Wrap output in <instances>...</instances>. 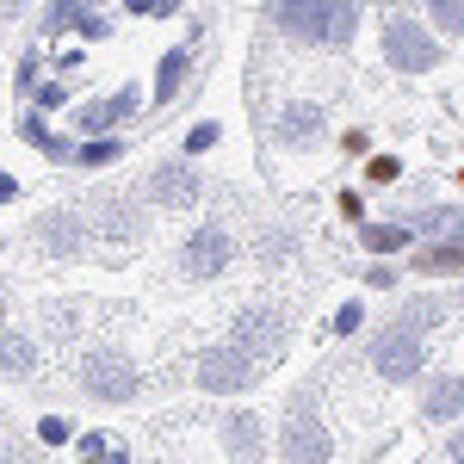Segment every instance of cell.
Returning a JSON list of instances; mask_svg holds the SVG:
<instances>
[{"label": "cell", "instance_id": "obj_29", "mask_svg": "<svg viewBox=\"0 0 464 464\" xmlns=\"http://www.w3.org/2000/svg\"><path fill=\"white\" fill-rule=\"evenodd\" d=\"M328 143H334V155H341V161H353V168H359V161H365V155L378 149V137H372L365 124H341V130H334Z\"/></svg>", "mask_w": 464, "mask_h": 464}, {"label": "cell", "instance_id": "obj_2", "mask_svg": "<svg viewBox=\"0 0 464 464\" xmlns=\"http://www.w3.org/2000/svg\"><path fill=\"white\" fill-rule=\"evenodd\" d=\"M328 459H334V428L322 415V391L304 378V384H291L285 415L273 428V464H328Z\"/></svg>", "mask_w": 464, "mask_h": 464}, {"label": "cell", "instance_id": "obj_14", "mask_svg": "<svg viewBox=\"0 0 464 464\" xmlns=\"http://www.w3.org/2000/svg\"><path fill=\"white\" fill-rule=\"evenodd\" d=\"M415 415H421L428 428H459L464 421V372L428 365L421 384H415Z\"/></svg>", "mask_w": 464, "mask_h": 464}, {"label": "cell", "instance_id": "obj_47", "mask_svg": "<svg viewBox=\"0 0 464 464\" xmlns=\"http://www.w3.org/2000/svg\"><path fill=\"white\" fill-rule=\"evenodd\" d=\"M452 310H464V285H459V297H452Z\"/></svg>", "mask_w": 464, "mask_h": 464}, {"label": "cell", "instance_id": "obj_30", "mask_svg": "<svg viewBox=\"0 0 464 464\" xmlns=\"http://www.w3.org/2000/svg\"><path fill=\"white\" fill-rule=\"evenodd\" d=\"M32 433H37V452H56V446H74V433H81V428H74L69 415H44Z\"/></svg>", "mask_w": 464, "mask_h": 464}, {"label": "cell", "instance_id": "obj_33", "mask_svg": "<svg viewBox=\"0 0 464 464\" xmlns=\"http://www.w3.org/2000/svg\"><path fill=\"white\" fill-rule=\"evenodd\" d=\"M37 161H50V168H74V137H69V130H50V137L37 143Z\"/></svg>", "mask_w": 464, "mask_h": 464}, {"label": "cell", "instance_id": "obj_9", "mask_svg": "<svg viewBox=\"0 0 464 464\" xmlns=\"http://www.w3.org/2000/svg\"><path fill=\"white\" fill-rule=\"evenodd\" d=\"M143 111V87L137 81H124V87H111V93H93V100H74L69 106V137L74 143H93V137H118L130 118Z\"/></svg>", "mask_w": 464, "mask_h": 464}, {"label": "cell", "instance_id": "obj_40", "mask_svg": "<svg viewBox=\"0 0 464 464\" xmlns=\"http://www.w3.org/2000/svg\"><path fill=\"white\" fill-rule=\"evenodd\" d=\"M291 254V229H266V242H260V266H279Z\"/></svg>", "mask_w": 464, "mask_h": 464}, {"label": "cell", "instance_id": "obj_11", "mask_svg": "<svg viewBox=\"0 0 464 464\" xmlns=\"http://www.w3.org/2000/svg\"><path fill=\"white\" fill-rule=\"evenodd\" d=\"M260 378H266V372H260L242 347H229V341H211V347H198V359H192V384L205 396H229V402H236V396H248Z\"/></svg>", "mask_w": 464, "mask_h": 464}, {"label": "cell", "instance_id": "obj_24", "mask_svg": "<svg viewBox=\"0 0 464 464\" xmlns=\"http://www.w3.org/2000/svg\"><path fill=\"white\" fill-rule=\"evenodd\" d=\"M111 19H118V13H106V6H81V0H69V37L74 44H106Z\"/></svg>", "mask_w": 464, "mask_h": 464}, {"label": "cell", "instance_id": "obj_36", "mask_svg": "<svg viewBox=\"0 0 464 464\" xmlns=\"http://www.w3.org/2000/svg\"><path fill=\"white\" fill-rule=\"evenodd\" d=\"M396 279H402L396 260H365V273H359V285H365V291H396Z\"/></svg>", "mask_w": 464, "mask_h": 464}, {"label": "cell", "instance_id": "obj_43", "mask_svg": "<svg viewBox=\"0 0 464 464\" xmlns=\"http://www.w3.org/2000/svg\"><path fill=\"white\" fill-rule=\"evenodd\" d=\"M19 192H25V186H19V174H6V168H0V205H13Z\"/></svg>", "mask_w": 464, "mask_h": 464}, {"label": "cell", "instance_id": "obj_48", "mask_svg": "<svg viewBox=\"0 0 464 464\" xmlns=\"http://www.w3.org/2000/svg\"><path fill=\"white\" fill-rule=\"evenodd\" d=\"M6 242H13V236H6V229H0V254H6Z\"/></svg>", "mask_w": 464, "mask_h": 464}, {"label": "cell", "instance_id": "obj_32", "mask_svg": "<svg viewBox=\"0 0 464 464\" xmlns=\"http://www.w3.org/2000/svg\"><path fill=\"white\" fill-rule=\"evenodd\" d=\"M74 106V93H69V81H44L32 93V111L37 118H56V111H69Z\"/></svg>", "mask_w": 464, "mask_h": 464}, {"label": "cell", "instance_id": "obj_5", "mask_svg": "<svg viewBox=\"0 0 464 464\" xmlns=\"http://www.w3.org/2000/svg\"><path fill=\"white\" fill-rule=\"evenodd\" d=\"M229 347H242L260 372H273V365L285 359V347H291V310L273 304V297L242 304V310L229 316Z\"/></svg>", "mask_w": 464, "mask_h": 464}, {"label": "cell", "instance_id": "obj_23", "mask_svg": "<svg viewBox=\"0 0 464 464\" xmlns=\"http://www.w3.org/2000/svg\"><path fill=\"white\" fill-rule=\"evenodd\" d=\"M130 155V137H93V143H74V168L81 174H106Z\"/></svg>", "mask_w": 464, "mask_h": 464}, {"label": "cell", "instance_id": "obj_16", "mask_svg": "<svg viewBox=\"0 0 464 464\" xmlns=\"http://www.w3.org/2000/svg\"><path fill=\"white\" fill-rule=\"evenodd\" d=\"M402 266L421 279V285H464V242H415L402 254Z\"/></svg>", "mask_w": 464, "mask_h": 464}, {"label": "cell", "instance_id": "obj_37", "mask_svg": "<svg viewBox=\"0 0 464 464\" xmlns=\"http://www.w3.org/2000/svg\"><path fill=\"white\" fill-rule=\"evenodd\" d=\"M118 13H124V19H179L174 0H124Z\"/></svg>", "mask_w": 464, "mask_h": 464}, {"label": "cell", "instance_id": "obj_19", "mask_svg": "<svg viewBox=\"0 0 464 464\" xmlns=\"http://www.w3.org/2000/svg\"><path fill=\"white\" fill-rule=\"evenodd\" d=\"M402 223H409L415 242H464V205H452V198H446V205H440V198H433V205H415Z\"/></svg>", "mask_w": 464, "mask_h": 464}, {"label": "cell", "instance_id": "obj_42", "mask_svg": "<svg viewBox=\"0 0 464 464\" xmlns=\"http://www.w3.org/2000/svg\"><path fill=\"white\" fill-rule=\"evenodd\" d=\"M100 464H137V452H130L124 440H111V446H106V459H100Z\"/></svg>", "mask_w": 464, "mask_h": 464}, {"label": "cell", "instance_id": "obj_20", "mask_svg": "<svg viewBox=\"0 0 464 464\" xmlns=\"http://www.w3.org/2000/svg\"><path fill=\"white\" fill-rule=\"evenodd\" d=\"M353 242L365 248V260H402V254L415 248V236H409L402 217H372V223H359Z\"/></svg>", "mask_w": 464, "mask_h": 464}, {"label": "cell", "instance_id": "obj_41", "mask_svg": "<svg viewBox=\"0 0 464 464\" xmlns=\"http://www.w3.org/2000/svg\"><path fill=\"white\" fill-rule=\"evenodd\" d=\"M446 464H464V421L446 428Z\"/></svg>", "mask_w": 464, "mask_h": 464}, {"label": "cell", "instance_id": "obj_21", "mask_svg": "<svg viewBox=\"0 0 464 464\" xmlns=\"http://www.w3.org/2000/svg\"><path fill=\"white\" fill-rule=\"evenodd\" d=\"M37 365H44V347H37V334L25 328H0V378H37Z\"/></svg>", "mask_w": 464, "mask_h": 464}, {"label": "cell", "instance_id": "obj_46", "mask_svg": "<svg viewBox=\"0 0 464 464\" xmlns=\"http://www.w3.org/2000/svg\"><path fill=\"white\" fill-rule=\"evenodd\" d=\"M452 186H459V205H464V168H452Z\"/></svg>", "mask_w": 464, "mask_h": 464}, {"label": "cell", "instance_id": "obj_10", "mask_svg": "<svg viewBox=\"0 0 464 464\" xmlns=\"http://www.w3.org/2000/svg\"><path fill=\"white\" fill-rule=\"evenodd\" d=\"M25 236H32V248L44 260H87L93 254V223L81 205H50V211H37L25 223Z\"/></svg>", "mask_w": 464, "mask_h": 464}, {"label": "cell", "instance_id": "obj_27", "mask_svg": "<svg viewBox=\"0 0 464 464\" xmlns=\"http://www.w3.org/2000/svg\"><path fill=\"white\" fill-rule=\"evenodd\" d=\"M32 37H37V50L63 44V37H69V0H56V6H37V13H32Z\"/></svg>", "mask_w": 464, "mask_h": 464}, {"label": "cell", "instance_id": "obj_6", "mask_svg": "<svg viewBox=\"0 0 464 464\" xmlns=\"http://www.w3.org/2000/svg\"><path fill=\"white\" fill-rule=\"evenodd\" d=\"M236 260H242V236H236L229 223H217V217H205L198 229H186V236H179V254H174V266H179L186 285H211V279H223Z\"/></svg>", "mask_w": 464, "mask_h": 464}, {"label": "cell", "instance_id": "obj_12", "mask_svg": "<svg viewBox=\"0 0 464 464\" xmlns=\"http://www.w3.org/2000/svg\"><path fill=\"white\" fill-rule=\"evenodd\" d=\"M87 223H93V236H106V242H118V248H137L149 236V205L137 198V192H93L87 205Z\"/></svg>", "mask_w": 464, "mask_h": 464}, {"label": "cell", "instance_id": "obj_17", "mask_svg": "<svg viewBox=\"0 0 464 464\" xmlns=\"http://www.w3.org/2000/svg\"><path fill=\"white\" fill-rule=\"evenodd\" d=\"M198 81V50L192 44H174V50H161V63H155V87H149V106H174L186 100V87Z\"/></svg>", "mask_w": 464, "mask_h": 464}, {"label": "cell", "instance_id": "obj_31", "mask_svg": "<svg viewBox=\"0 0 464 464\" xmlns=\"http://www.w3.org/2000/svg\"><path fill=\"white\" fill-rule=\"evenodd\" d=\"M334 217H341L347 229L372 223V205H365V192H359V186H334Z\"/></svg>", "mask_w": 464, "mask_h": 464}, {"label": "cell", "instance_id": "obj_39", "mask_svg": "<svg viewBox=\"0 0 464 464\" xmlns=\"http://www.w3.org/2000/svg\"><path fill=\"white\" fill-rule=\"evenodd\" d=\"M106 446H111V433H100V428L74 433V459H81V464H100V459H106Z\"/></svg>", "mask_w": 464, "mask_h": 464}, {"label": "cell", "instance_id": "obj_3", "mask_svg": "<svg viewBox=\"0 0 464 464\" xmlns=\"http://www.w3.org/2000/svg\"><path fill=\"white\" fill-rule=\"evenodd\" d=\"M372 32L391 74H433L446 63V44L421 25V6H372Z\"/></svg>", "mask_w": 464, "mask_h": 464}, {"label": "cell", "instance_id": "obj_8", "mask_svg": "<svg viewBox=\"0 0 464 464\" xmlns=\"http://www.w3.org/2000/svg\"><path fill=\"white\" fill-rule=\"evenodd\" d=\"M365 365H372L378 384H421V372H428L433 359H428V341H421V334L384 322V328L372 334V347H365Z\"/></svg>", "mask_w": 464, "mask_h": 464}, {"label": "cell", "instance_id": "obj_45", "mask_svg": "<svg viewBox=\"0 0 464 464\" xmlns=\"http://www.w3.org/2000/svg\"><path fill=\"white\" fill-rule=\"evenodd\" d=\"M6 433H13V415H6V402H0V440H6Z\"/></svg>", "mask_w": 464, "mask_h": 464}, {"label": "cell", "instance_id": "obj_18", "mask_svg": "<svg viewBox=\"0 0 464 464\" xmlns=\"http://www.w3.org/2000/svg\"><path fill=\"white\" fill-rule=\"evenodd\" d=\"M446 316H452V304H446L440 291H402V297H396V310H391L396 328H409V334H421V341L446 334Z\"/></svg>", "mask_w": 464, "mask_h": 464}, {"label": "cell", "instance_id": "obj_25", "mask_svg": "<svg viewBox=\"0 0 464 464\" xmlns=\"http://www.w3.org/2000/svg\"><path fill=\"white\" fill-rule=\"evenodd\" d=\"M44 81H50V50H37V44H32V50H19V63H13V93L32 106V93L44 87Z\"/></svg>", "mask_w": 464, "mask_h": 464}, {"label": "cell", "instance_id": "obj_34", "mask_svg": "<svg viewBox=\"0 0 464 464\" xmlns=\"http://www.w3.org/2000/svg\"><path fill=\"white\" fill-rule=\"evenodd\" d=\"M359 328H365V304H359V297H347V304L328 316V334H334V341H347V334H359Z\"/></svg>", "mask_w": 464, "mask_h": 464}, {"label": "cell", "instance_id": "obj_38", "mask_svg": "<svg viewBox=\"0 0 464 464\" xmlns=\"http://www.w3.org/2000/svg\"><path fill=\"white\" fill-rule=\"evenodd\" d=\"M0 464H44V452H37V440H0Z\"/></svg>", "mask_w": 464, "mask_h": 464}, {"label": "cell", "instance_id": "obj_35", "mask_svg": "<svg viewBox=\"0 0 464 464\" xmlns=\"http://www.w3.org/2000/svg\"><path fill=\"white\" fill-rule=\"evenodd\" d=\"M50 130H56V124H50V118H37L32 106H25V111H19V118H13V137H19V143H25V149H37V143H44V137H50Z\"/></svg>", "mask_w": 464, "mask_h": 464}, {"label": "cell", "instance_id": "obj_4", "mask_svg": "<svg viewBox=\"0 0 464 464\" xmlns=\"http://www.w3.org/2000/svg\"><path fill=\"white\" fill-rule=\"evenodd\" d=\"M74 391L87 396L93 409H124L143 396V365L124 353V347H93V353L74 365Z\"/></svg>", "mask_w": 464, "mask_h": 464}, {"label": "cell", "instance_id": "obj_22", "mask_svg": "<svg viewBox=\"0 0 464 464\" xmlns=\"http://www.w3.org/2000/svg\"><path fill=\"white\" fill-rule=\"evenodd\" d=\"M402 155L396 149H372L365 161H359V192H391V186H402Z\"/></svg>", "mask_w": 464, "mask_h": 464}, {"label": "cell", "instance_id": "obj_13", "mask_svg": "<svg viewBox=\"0 0 464 464\" xmlns=\"http://www.w3.org/2000/svg\"><path fill=\"white\" fill-rule=\"evenodd\" d=\"M217 446H223L229 464H266L273 459V428L254 415L248 402H229V409L217 415Z\"/></svg>", "mask_w": 464, "mask_h": 464}, {"label": "cell", "instance_id": "obj_26", "mask_svg": "<svg viewBox=\"0 0 464 464\" xmlns=\"http://www.w3.org/2000/svg\"><path fill=\"white\" fill-rule=\"evenodd\" d=\"M421 25H428L440 44L464 37V0H433V6H421Z\"/></svg>", "mask_w": 464, "mask_h": 464}, {"label": "cell", "instance_id": "obj_7", "mask_svg": "<svg viewBox=\"0 0 464 464\" xmlns=\"http://www.w3.org/2000/svg\"><path fill=\"white\" fill-rule=\"evenodd\" d=\"M205 192H211V179L198 174V161H186V155H161V161H149V174L137 179V198H143L149 211H198L205 205Z\"/></svg>", "mask_w": 464, "mask_h": 464}, {"label": "cell", "instance_id": "obj_28", "mask_svg": "<svg viewBox=\"0 0 464 464\" xmlns=\"http://www.w3.org/2000/svg\"><path fill=\"white\" fill-rule=\"evenodd\" d=\"M217 143H223V124H217V118H192V124H186V137H179V155H186V161H198V155H211Z\"/></svg>", "mask_w": 464, "mask_h": 464}, {"label": "cell", "instance_id": "obj_1", "mask_svg": "<svg viewBox=\"0 0 464 464\" xmlns=\"http://www.w3.org/2000/svg\"><path fill=\"white\" fill-rule=\"evenodd\" d=\"M260 25L279 37L285 50L341 56V50H353L359 25H365V6H353V0H279V6L260 13Z\"/></svg>", "mask_w": 464, "mask_h": 464}, {"label": "cell", "instance_id": "obj_44", "mask_svg": "<svg viewBox=\"0 0 464 464\" xmlns=\"http://www.w3.org/2000/svg\"><path fill=\"white\" fill-rule=\"evenodd\" d=\"M6 316H13V291H6V279H0V328H6Z\"/></svg>", "mask_w": 464, "mask_h": 464}, {"label": "cell", "instance_id": "obj_15", "mask_svg": "<svg viewBox=\"0 0 464 464\" xmlns=\"http://www.w3.org/2000/svg\"><path fill=\"white\" fill-rule=\"evenodd\" d=\"M334 130H328V106L322 100H279L273 111V143L291 149V155H304V149L328 143Z\"/></svg>", "mask_w": 464, "mask_h": 464}]
</instances>
